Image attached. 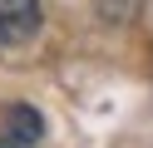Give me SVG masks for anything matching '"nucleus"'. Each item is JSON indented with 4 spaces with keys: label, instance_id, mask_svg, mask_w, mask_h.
<instances>
[{
    "label": "nucleus",
    "instance_id": "obj_1",
    "mask_svg": "<svg viewBox=\"0 0 153 148\" xmlns=\"http://www.w3.org/2000/svg\"><path fill=\"white\" fill-rule=\"evenodd\" d=\"M40 30V0H0V39H30Z\"/></svg>",
    "mask_w": 153,
    "mask_h": 148
},
{
    "label": "nucleus",
    "instance_id": "obj_2",
    "mask_svg": "<svg viewBox=\"0 0 153 148\" xmlns=\"http://www.w3.org/2000/svg\"><path fill=\"white\" fill-rule=\"evenodd\" d=\"M40 133H45L40 114H35L30 104H10V138H15V143H35Z\"/></svg>",
    "mask_w": 153,
    "mask_h": 148
}]
</instances>
